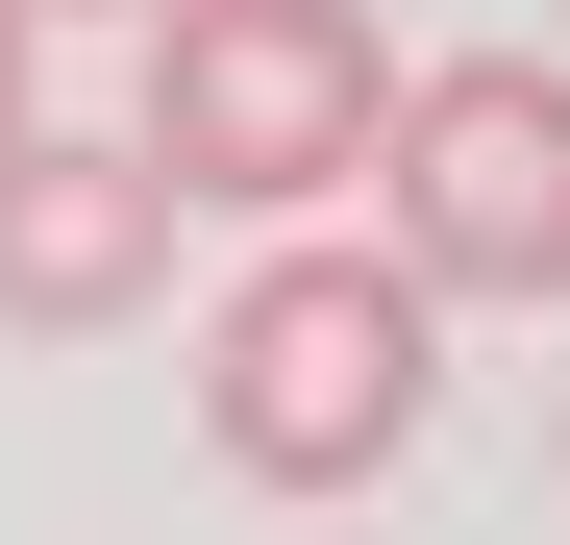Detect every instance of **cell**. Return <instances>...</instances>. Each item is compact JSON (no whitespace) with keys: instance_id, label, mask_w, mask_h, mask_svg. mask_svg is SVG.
<instances>
[{"instance_id":"1","label":"cell","mask_w":570,"mask_h":545,"mask_svg":"<svg viewBox=\"0 0 570 545\" xmlns=\"http://www.w3.org/2000/svg\"><path fill=\"white\" fill-rule=\"evenodd\" d=\"M446 397V323L397 298V248H248L224 298H199V446L248 496H347V472H397Z\"/></svg>"},{"instance_id":"2","label":"cell","mask_w":570,"mask_h":545,"mask_svg":"<svg viewBox=\"0 0 570 545\" xmlns=\"http://www.w3.org/2000/svg\"><path fill=\"white\" fill-rule=\"evenodd\" d=\"M372 125H397V26L372 0H149V174H174V224H323Z\"/></svg>"},{"instance_id":"3","label":"cell","mask_w":570,"mask_h":545,"mask_svg":"<svg viewBox=\"0 0 570 545\" xmlns=\"http://www.w3.org/2000/svg\"><path fill=\"white\" fill-rule=\"evenodd\" d=\"M372 248H397V298H570V75L546 50H446L397 75V125H372Z\"/></svg>"},{"instance_id":"4","label":"cell","mask_w":570,"mask_h":545,"mask_svg":"<svg viewBox=\"0 0 570 545\" xmlns=\"http://www.w3.org/2000/svg\"><path fill=\"white\" fill-rule=\"evenodd\" d=\"M149 298H174V174L125 125H26V149H0V323H26V347H100Z\"/></svg>"},{"instance_id":"5","label":"cell","mask_w":570,"mask_h":545,"mask_svg":"<svg viewBox=\"0 0 570 545\" xmlns=\"http://www.w3.org/2000/svg\"><path fill=\"white\" fill-rule=\"evenodd\" d=\"M26 125H50V100H26V0H0V149H26Z\"/></svg>"},{"instance_id":"6","label":"cell","mask_w":570,"mask_h":545,"mask_svg":"<svg viewBox=\"0 0 570 545\" xmlns=\"http://www.w3.org/2000/svg\"><path fill=\"white\" fill-rule=\"evenodd\" d=\"M26 26H50V0H26ZM125 26H149V0H125Z\"/></svg>"}]
</instances>
